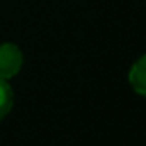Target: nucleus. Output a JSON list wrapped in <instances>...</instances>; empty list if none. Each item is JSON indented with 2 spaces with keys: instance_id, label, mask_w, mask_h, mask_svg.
Returning a JSON list of instances; mask_svg holds the SVG:
<instances>
[{
  "instance_id": "obj_1",
  "label": "nucleus",
  "mask_w": 146,
  "mask_h": 146,
  "mask_svg": "<svg viewBox=\"0 0 146 146\" xmlns=\"http://www.w3.org/2000/svg\"><path fill=\"white\" fill-rule=\"evenodd\" d=\"M24 54L21 48L14 42H2L0 44V78L10 80L22 70Z\"/></svg>"
},
{
  "instance_id": "obj_2",
  "label": "nucleus",
  "mask_w": 146,
  "mask_h": 146,
  "mask_svg": "<svg viewBox=\"0 0 146 146\" xmlns=\"http://www.w3.org/2000/svg\"><path fill=\"white\" fill-rule=\"evenodd\" d=\"M127 80L138 95L146 97V54L139 56L131 65L129 73H127Z\"/></svg>"
},
{
  "instance_id": "obj_3",
  "label": "nucleus",
  "mask_w": 146,
  "mask_h": 146,
  "mask_svg": "<svg viewBox=\"0 0 146 146\" xmlns=\"http://www.w3.org/2000/svg\"><path fill=\"white\" fill-rule=\"evenodd\" d=\"M14 107V90L9 80L0 78V121H3Z\"/></svg>"
}]
</instances>
